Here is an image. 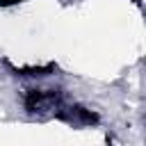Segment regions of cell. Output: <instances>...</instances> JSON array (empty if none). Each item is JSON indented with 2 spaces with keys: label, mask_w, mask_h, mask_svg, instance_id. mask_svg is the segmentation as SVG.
<instances>
[{
  "label": "cell",
  "mask_w": 146,
  "mask_h": 146,
  "mask_svg": "<svg viewBox=\"0 0 146 146\" xmlns=\"http://www.w3.org/2000/svg\"><path fill=\"white\" fill-rule=\"evenodd\" d=\"M66 105L64 94L59 89H43V87H34V89H25L23 94V107L27 114L46 119V116H57L62 112V107Z\"/></svg>",
  "instance_id": "6da1fadb"
},
{
  "label": "cell",
  "mask_w": 146,
  "mask_h": 146,
  "mask_svg": "<svg viewBox=\"0 0 146 146\" xmlns=\"http://www.w3.org/2000/svg\"><path fill=\"white\" fill-rule=\"evenodd\" d=\"M57 119H62V121H66L71 125H91V123L98 121V116L91 110H87L82 105H68V103L62 107V112L57 114Z\"/></svg>",
  "instance_id": "7a4b0ae2"
},
{
  "label": "cell",
  "mask_w": 146,
  "mask_h": 146,
  "mask_svg": "<svg viewBox=\"0 0 146 146\" xmlns=\"http://www.w3.org/2000/svg\"><path fill=\"white\" fill-rule=\"evenodd\" d=\"M16 2H23V0H0V7H9V5H16Z\"/></svg>",
  "instance_id": "3957f363"
}]
</instances>
